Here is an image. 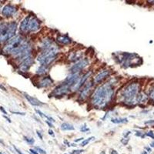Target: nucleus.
<instances>
[{"instance_id": "f257e3e1", "label": "nucleus", "mask_w": 154, "mask_h": 154, "mask_svg": "<svg viewBox=\"0 0 154 154\" xmlns=\"http://www.w3.org/2000/svg\"><path fill=\"white\" fill-rule=\"evenodd\" d=\"M2 52L4 54L12 56L21 62L28 56H32V46L27 38L22 35H18L5 43L2 48Z\"/></svg>"}, {"instance_id": "f03ea898", "label": "nucleus", "mask_w": 154, "mask_h": 154, "mask_svg": "<svg viewBox=\"0 0 154 154\" xmlns=\"http://www.w3.org/2000/svg\"><path fill=\"white\" fill-rule=\"evenodd\" d=\"M116 82L115 78L110 79L94 89L90 96V103L94 108L102 109L111 103L115 96L114 85Z\"/></svg>"}, {"instance_id": "7ed1b4c3", "label": "nucleus", "mask_w": 154, "mask_h": 154, "mask_svg": "<svg viewBox=\"0 0 154 154\" xmlns=\"http://www.w3.org/2000/svg\"><path fill=\"white\" fill-rule=\"evenodd\" d=\"M140 85L139 82H132L123 86L118 93L119 101L128 106L137 103V96L140 93Z\"/></svg>"}, {"instance_id": "20e7f679", "label": "nucleus", "mask_w": 154, "mask_h": 154, "mask_svg": "<svg viewBox=\"0 0 154 154\" xmlns=\"http://www.w3.org/2000/svg\"><path fill=\"white\" fill-rule=\"evenodd\" d=\"M41 23L40 20L35 16L29 15L20 23L19 30L22 33H32V32H36L40 29Z\"/></svg>"}, {"instance_id": "39448f33", "label": "nucleus", "mask_w": 154, "mask_h": 154, "mask_svg": "<svg viewBox=\"0 0 154 154\" xmlns=\"http://www.w3.org/2000/svg\"><path fill=\"white\" fill-rule=\"evenodd\" d=\"M58 53V47L55 45L50 49L42 51L37 56V61L40 63V66L49 67L56 60Z\"/></svg>"}, {"instance_id": "423d86ee", "label": "nucleus", "mask_w": 154, "mask_h": 154, "mask_svg": "<svg viewBox=\"0 0 154 154\" xmlns=\"http://www.w3.org/2000/svg\"><path fill=\"white\" fill-rule=\"evenodd\" d=\"M17 29V23L16 22H11L5 23L4 27L0 33V45L6 43L9 39L15 36Z\"/></svg>"}, {"instance_id": "0eeeda50", "label": "nucleus", "mask_w": 154, "mask_h": 154, "mask_svg": "<svg viewBox=\"0 0 154 154\" xmlns=\"http://www.w3.org/2000/svg\"><path fill=\"white\" fill-rule=\"evenodd\" d=\"M89 61L87 58H82L80 60H79L78 62L72 65L70 68V72L71 74L73 73H78V72H81L82 70H83L84 69H86V67L89 66Z\"/></svg>"}, {"instance_id": "6e6552de", "label": "nucleus", "mask_w": 154, "mask_h": 154, "mask_svg": "<svg viewBox=\"0 0 154 154\" xmlns=\"http://www.w3.org/2000/svg\"><path fill=\"white\" fill-rule=\"evenodd\" d=\"M93 83L91 81H87L84 84V86L81 88V90L79 92V100L81 101H84L88 97H89L91 94L92 89H93Z\"/></svg>"}, {"instance_id": "1a4fd4ad", "label": "nucleus", "mask_w": 154, "mask_h": 154, "mask_svg": "<svg viewBox=\"0 0 154 154\" xmlns=\"http://www.w3.org/2000/svg\"><path fill=\"white\" fill-rule=\"evenodd\" d=\"M70 86L67 84L66 82H63L60 86H58L54 89V90L52 93L53 96H56V97H61V96H64L68 94L69 91H71L70 89Z\"/></svg>"}, {"instance_id": "9d476101", "label": "nucleus", "mask_w": 154, "mask_h": 154, "mask_svg": "<svg viewBox=\"0 0 154 154\" xmlns=\"http://www.w3.org/2000/svg\"><path fill=\"white\" fill-rule=\"evenodd\" d=\"M92 72H87L86 73H85L84 75H80L78 80L75 82V84L71 87V91H77L80 89L82 86H84V84L87 82V80L89 79V78L91 76Z\"/></svg>"}, {"instance_id": "9b49d317", "label": "nucleus", "mask_w": 154, "mask_h": 154, "mask_svg": "<svg viewBox=\"0 0 154 154\" xmlns=\"http://www.w3.org/2000/svg\"><path fill=\"white\" fill-rule=\"evenodd\" d=\"M34 63V59L32 56H29L22 60L19 65V70L20 72H26L30 69V67Z\"/></svg>"}, {"instance_id": "f8f14e48", "label": "nucleus", "mask_w": 154, "mask_h": 154, "mask_svg": "<svg viewBox=\"0 0 154 154\" xmlns=\"http://www.w3.org/2000/svg\"><path fill=\"white\" fill-rule=\"evenodd\" d=\"M17 7L16 5H12V4H7V5H4L2 7L1 13H2V16L5 18H9L11 16H13L16 12H17Z\"/></svg>"}, {"instance_id": "ddd939ff", "label": "nucleus", "mask_w": 154, "mask_h": 154, "mask_svg": "<svg viewBox=\"0 0 154 154\" xmlns=\"http://www.w3.org/2000/svg\"><path fill=\"white\" fill-rule=\"evenodd\" d=\"M111 74V71L109 69H103L100 72L96 74L93 78V83L94 84H100L103 81L108 78Z\"/></svg>"}, {"instance_id": "4468645a", "label": "nucleus", "mask_w": 154, "mask_h": 154, "mask_svg": "<svg viewBox=\"0 0 154 154\" xmlns=\"http://www.w3.org/2000/svg\"><path fill=\"white\" fill-rule=\"evenodd\" d=\"M56 44L53 42V38H51L50 37H46V38H42L40 42V45H39V48L41 49V52L46 49H50L51 47H53Z\"/></svg>"}, {"instance_id": "2eb2a0df", "label": "nucleus", "mask_w": 154, "mask_h": 154, "mask_svg": "<svg viewBox=\"0 0 154 154\" xmlns=\"http://www.w3.org/2000/svg\"><path fill=\"white\" fill-rule=\"evenodd\" d=\"M37 84L39 88H48L53 84V80L49 76H43L39 79Z\"/></svg>"}, {"instance_id": "dca6fc26", "label": "nucleus", "mask_w": 154, "mask_h": 154, "mask_svg": "<svg viewBox=\"0 0 154 154\" xmlns=\"http://www.w3.org/2000/svg\"><path fill=\"white\" fill-rule=\"evenodd\" d=\"M82 55L83 53L82 51H75V52H72L70 53L69 55L68 56V60L70 62H78L79 60H80L81 59H82Z\"/></svg>"}, {"instance_id": "f3484780", "label": "nucleus", "mask_w": 154, "mask_h": 154, "mask_svg": "<svg viewBox=\"0 0 154 154\" xmlns=\"http://www.w3.org/2000/svg\"><path fill=\"white\" fill-rule=\"evenodd\" d=\"M56 41L58 43L63 46H68L72 43V39L69 38L67 35H60L57 36Z\"/></svg>"}, {"instance_id": "a211bd4d", "label": "nucleus", "mask_w": 154, "mask_h": 154, "mask_svg": "<svg viewBox=\"0 0 154 154\" xmlns=\"http://www.w3.org/2000/svg\"><path fill=\"white\" fill-rule=\"evenodd\" d=\"M24 96L25 98L26 99L27 101H28L32 106H41L42 105H43L42 103H41L39 100H37L35 97H32V96H29V95L28 94H24Z\"/></svg>"}, {"instance_id": "6ab92c4d", "label": "nucleus", "mask_w": 154, "mask_h": 154, "mask_svg": "<svg viewBox=\"0 0 154 154\" xmlns=\"http://www.w3.org/2000/svg\"><path fill=\"white\" fill-rule=\"evenodd\" d=\"M60 128L63 131H73L75 130L73 125L70 124L69 123H63L60 126Z\"/></svg>"}, {"instance_id": "aec40b11", "label": "nucleus", "mask_w": 154, "mask_h": 154, "mask_svg": "<svg viewBox=\"0 0 154 154\" xmlns=\"http://www.w3.org/2000/svg\"><path fill=\"white\" fill-rule=\"evenodd\" d=\"M48 70H49V67L43 66H40L38 67L36 70V73L39 75H45L48 72Z\"/></svg>"}, {"instance_id": "412c9836", "label": "nucleus", "mask_w": 154, "mask_h": 154, "mask_svg": "<svg viewBox=\"0 0 154 154\" xmlns=\"http://www.w3.org/2000/svg\"><path fill=\"white\" fill-rule=\"evenodd\" d=\"M111 122L116 124H119V123H126L128 122L127 118H112L111 119Z\"/></svg>"}, {"instance_id": "4be33fe9", "label": "nucleus", "mask_w": 154, "mask_h": 154, "mask_svg": "<svg viewBox=\"0 0 154 154\" xmlns=\"http://www.w3.org/2000/svg\"><path fill=\"white\" fill-rule=\"evenodd\" d=\"M95 140V137H89V138L86 139V140H84L83 141H82V143H81L80 146H85L87 145L88 143H89L90 141H92V140Z\"/></svg>"}, {"instance_id": "5701e85b", "label": "nucleus", "mask_w": 154, "mask_h": 154, "mask_svg": "<svg viewBox=\"0 0 154 154\" xmlns=\"http://www.w3.org/2000/svg\"><path fill=\"white\" fill-rule=\"evenodd\" d=\"M24 140L29 145H33L34 143H35V140H34L33 138H30V137H24Z\"/></svg>"}, {"instance_id": "b1692460", "label": "nucleus", "mask_w": 154, "mask_h": 154, "mask_svg": "<svg viewBox=\"0 0 154 154\" xmlns=\"http://www.w3.org/2000/svg\"><path fill=\"white\" fill-rule=\"evenodd\" d=\"M149 96L152 99V100H154V86H152V87L149 89Z\"/></svg>"}, {"instance_id": "393cba45", "label": "nucleus", "mask_w": 154, "mask_h": 154, "mask_svg": "<svg viewBox=\"0 0 154 154\" xmlns=\"http://www.w3.org/2000/svg\"><path fill=\"white\" fill-rule=\"evenodd\" d=\"M35 149L37 151L38 153H40V154H46V152L44 149H41L40 147H38V146H35Z\"/></svg>"}, {"instance_id": "a878e982", "label": "nucleus", "mask_w": 154, "mask_h": 154, "mask_svg": "<svg viewBox=\"0 0 154 154\" xmlns=\"http://www.w3.org/2000/svg\"><path fill=\"white\" fill-rule=\"evenodd\" d=\"M80 131L82 132V133H86V132L89 131V128H88L87 126H86V125H83V126L81 127L80 129Z\"/></svg>"}, {"instance_id": "bb28decb", "label": "nucleus", "mask_w": 154, "mask_h": 154, "mask_svg": "<svg viewBox=\"0 0 154 154\" xmlns=\"http://www.w3.org/2000/svg\"><path fill=\"white\" fill-rule=\"evenodd\" d=\"M145 134H146V136H147V137H151L152 140H154V133L153 132L149 131V132H148V133H145Z\"/></svg>"}, {"instance_id": "cd10ccee", "label": "nucleus", "mask_w": 154, "mask_h": 154, "mask_svg": "<svg viewBox=\"0 0 154 154\" xmlns=\"http://www.w3.org/2000/svg\"><path fill=\"white\" fill-rule=\"evenodd\" d=\"M83 151L82 149H78V150H72V154H81L83 152Z\"/></svg>"}, {"instance_id": "c85d7f7f", "label": "nucleus", "mask_w": 154, "mask_h": 154, "mask_svg": "<svg viewBox=\"0 0 154 154\" xmlns=\"http://www.w3.org/2000/svg\"><path fill=\"white\" fill-rule=\"evenodd\" d=\"M128 141H129V138H123V140H121V142L123 143V145H126L128 143Z\"/></svg>"}, {"instance_id": "c756f323", "label": "nucleus", "mask_w": 154, "mask_h": 154, "mask_svg": "<svg viewBox=\"0 0 154 154\" xmlns=\"http://www.w3.org/2000/svg\"><path fill=\"white\" fill-rule=\"evenodd\" d=\"M13 148H14V149H15V150H16V152H17L18 154H24V153H23V152H22L21 150H19V149H18L17 147H16V146H13Z\"/></svg>"}, {"instance_id": "7c9ffc66", "label": "nucleus", "mask_w": 154, "mask_h": 154, "mask_svg": "<svg viewBox=\"0 0 154 154\" xmlns=\"http://www.w3.org/2000/svg\"><path fill=\"white\" fill-rule=\"evenodd\" d=\"M36 133H37V135H38V137H39V139H40V140H42V133L38 131V130H37Z\"/></svg>"}, {"instance_id": "2f4dec72", "label": "nucleus", "mask_w": 154, "mask_h": 154, "mask_svg": "<svg viewBox=\"0 0 154 154\" xmlns=\"http://www.w3.org/2000/svg\"><path fill=\"white\" fill-rule=\"evenodd\" d=\"M29 152H31V153H32V154H38V152H37V151L35 150V149H30Z\"/></svg>"}, {"instance_id": "473e14b6", "label": "nucleus", "mask_w": 154, "mask_h": 154, "mask_svg": "<svg viewBox=\"0 0 154 154\" xmlns=\"http://www.w3.org/2000/svg\"><path fill=\"white\" fill-rule=\"evenodd\" d=\"M12 113L17 114V115H25V112H15V111H12Z\"/></svg>"}, {"instance_id": "72a5a7b5", "label": "nucleus", "mask_w": 154, "mask_h": 154, "mask_svg": "<svg viewBox=\"0 0 154 154\" xmlns=\"http://www.w3.org/2000/svg\"><path fill=\"white\" fill-rule=\"evenodd\" d=\"M0 110L2 111V112H3L4 114H5V115H6V114H7V112H6V111L5 110V109L3 108V107H2V106H0Z\"/></svg>"}, {"instance_id": "f704fd0d", "label": "nucleus", "mask_w": 154, "mask_h": 154, "mask_svg": "<svg viewBox=\"0 0 154 154\" xmlns=\"http://www.w3.org/2000/svg\"><path fill=\"white\" fill-rule=\"evenodd\" d=\"M46 123H47L48 125H49V127H50V128H53V125L52 124V123H51V122H49V121H48V120H46Z\"/></svg>"}, {"instance_id": "c9c22d12", "label": "nucleus", "mask_w": 154, "mask_h": 154, "mask_svg": "<svg viewBox=\"0 0 154 154\" xmlns=\"http://www.w3.org/2000/svg\"><path fill=\"white\" fill-rule=\"evenodd\" d=\"M49 134L50 135V136H52V137H54V132H53V130H49Z\"/></svg>"}, {"instance_id": "e433bc0d", "label": "nucleus", "mask_w": 154, "mask_h": 154, "mask_svg": "<svg viewBox=\"0 0 154 154\" xmlns=\"http://www.w3.org/2000/svg\"><path fill=\"white\" fill-rule=\"evenodd\" d=\"M4 25H5V23H1V24H0V33H1V32H2V29H3Z\"/></svg>"}, {"instance_id": "4c0bfd02", "label": "nucleus", "mask_w": 154, "mask_h": 154, "mask_svg": "<svg viewBox=\"0 0 154 154\" xmlns=\"http://www.w3.org/2000/svg\"><path fill=\"white\" fill-rule=\"evenodd\" d=\"M145 149H146V152H148V153L151 152V149H150V148H149V147L146 146V148H145Z\"/></svg>"}, {"instance_id": "58836bf2", "label": "nucleus", "mask_w": 154, "mask_h": 154, "mask_svg": "<svg viewBox=\"0 0 154 154\" xmlns=\"http://www.w3.org/2000/svg\"><path fill=\"white\" fill-rule=\"evenodd\" d=\"M154 120H150V121H147V122H145V124H151V123H153Z\"/></svg>"}, {"instance_id": "ea45409f", "label": "nucleus", "mask_w": 154, "mask_h": 154, "mask_svg": "<svg viewBox=\"0 0 154 154\" xmlns=\"http://www.w3.org/2000/svg\"><path fill=\"white\" fill-rule=\"evenodd\" d=\"M111 154H118V152L116 150H114V149H112V150L111 151Z\"/></svg>"}, {"instance_id": "a19ab883", "label": "nucleus", "mask_w": 154, "mask_h": 154, "mask_svg": "<svg viewBox=\"0 0 154 154\" xmlns=\"http://www.w3.org/2000/svg\"><path fill=\"white\" fill-rule=\"evenodd\" d=\"M4 116V118H5V119H7V121L9 122V123H11V120H10V119H9V118H8L6 116Z\"/></svg>"}, {"instance_id": "79ce46f5", "label": "nucleus", "mask_w": 154, "mask_h": 154, "mask_svg": "<svg viewBox=\"0 0 154 154\" xmlns=\"http://www.w3.org/2000/svg\"><path fill=\"white\" fill-rule=\"evenodd\" d=\"M81 140H83V138H79V139H77V140H75V142H79V141H81Z\"/></svg>"}, {"instance_id": "37998d69", "label": "nucleus", "mask_w": 154, "mask_h": 154, "mask_svg": "<svg viewBox=\"0 0 154 154\" xmlns=\"http://www.w3.org/2000/svg\"><path fill=\"white\" fill-rule=\"evenodd\" d=\"M150 147H152V148H154V141H152V142L150 143Z\"/></svg>"}, {"instance_id": "c03bdc74", "label": "nucleus", "mask_w": 154, "mask_h": 154, "mask_svg": "<svg viewBox=\"0 0 154 154\" xmlns=\"http://www.w3.org/2000/svg\"><path fill=\"white\" fill-rule=\"evenodd\" d=\"M141 154H148V152H147L146 151H143V152Z\"/></svg>"}, {"instance_id": "a18cd8bd", "label": "nucleus", "mask_w": 154, "mask_h": 154, "mask_svg": "<svg viewBox=\"0 0 154 154\" xmlns=\"http://www.w3.org/2000/svg\"><path fill=\"white\" fill-rule=\"evenodd\" d=\"M0 154H7V153H6V152H2H2H0Z\"/></svg>"}, {"instance_id": "49530a36", "label": "nucleus", "mask_w": 154, "mask_h": 154, "mask_svg": "<svg viewBox=\"0 0 154 154\" xmlns=\"http://www.w3.org/2000/svg\"><path fill=\"white\" fill-rule=\"evenodd\" d=\"M100 154H106V152H104V151H103V152H102L101 153H100Z\"/></svg>"}, {"instance_id": "de8ad7c7", "label": "nucleus", "mask_w": 154, "mask_h": 154, "mask_svg": "<svg viewBox=\"0 0 154 154\" xmlns=\"http://www.w3.org/2000/svg\"><path fill=\"white\" fill-rule=\"evenodd\" d=\"M0 143L3 144V142H2V140H0Z\"/></svg>"}, {"instance_id": "09e8293b", "label": "nucleus", "mask_w": 154, "mask_h": 154, "mask_svg": "<svg viewBox=\"0 0 154 154\" xmlns=\"http://www.w3.org/2000/svg\"><path fill=\"white\" fill-rule=\"evenodd\" d=\"M1 5H2V2L0 1V7H1Z\"/></svg>"}, {"instance_id": "8fccbe9b", "label": "nucleus", "mask_w": 154, "mask_h": 154, "mask_svg": "<svg viewBox=\"0 0 154 154\" xmlns=\"http://www.w3.org/2000/svg\"><path fill=\"white\" fill-rule=\"evenodd\" d=\"M66 154H67V153H66Z\"/></svg>"}, {"instance_id": "3c124183", "label": "nucleus", "mask_w": 154, "mask_h": 154, "mask_svg": "<svg viewBox=\"0 0 154 154\" xmlns=\"http://www.w3.org/2000/svg\"><path fill=\"white\" fill-rule=\"evenodd\" d=\"M0 24H1V23H0Z\"/></svg>"}]
</instances>
